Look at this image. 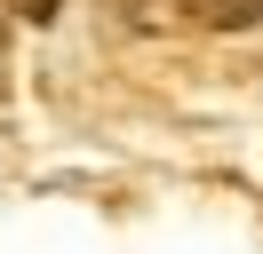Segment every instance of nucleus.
Segmentation results:
<instances>
[{
    "label": "nucleus",
    "mask_w": 263,
    "mask_h": 254,
    "mask_svg": "<svg viewBox=\"0 0 263 254\" xmlns=\"http://www.w3.org/2000/svg\"><path fill=\"white\" fill-rule=\"evenodd\" d=\"M56 8H64V0H8V16H24V24H48Z\"/></svg>",
    "instance_id": "2"
},
{
    "label": "nucleus",
    "mask_w": 263,
    "mask_h": 254,
    "mask_svg": "<svg viewBox=\"0 0 263 254\" xmlns=\"http://www.w3.org/2000/svg\"><path fill=\"white\" fill-rule=\"evenodd\" d=\"M0 48H8V16H0Z\"/></svg>",
    "instance_id": "3"
},
{
    "label": "nucleus",
    "mask_w": 263,
    "mask_h": 254,
    "mask_svg": "<svg viewBox=\"0 0 263 254\" xmlns=\"http://www.w3.org/2000/svg\"><path fill=\"white\" fill-rule=\"evenodd\" d=\"M192 24H208V32H247V24H263V0H176Z\"/></svg>",
    "instance_id": "1"
}]
</instances>
